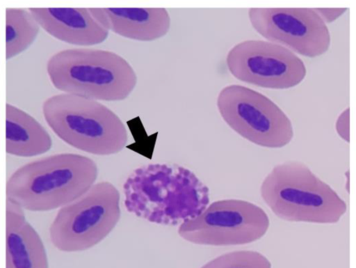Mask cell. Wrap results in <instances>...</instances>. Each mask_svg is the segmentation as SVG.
Listing matches in <instances>:
<instances>
[{
  "label": "cell",
  "mask_w": 356,
  "mask_h": 268,
  "mask_svg": "<svg viewBox=\"0 0 356 268\" xmlns=\"http://www.w3.org/2000/svg\"><path fill=\"white\" fill-rule=\"evenodd\" d=\"M127 210L168 226L196 217L209 205V188L188 168L149 164L134 171L124 185Z\"/></svg>",
  "instance_id": "cell-1"
},
{
  "label": "cell",
  "mask_w": 356,
  "mask_h": 268,
  "mask_svg": "<svg viewBox=\"0 0 356 268\" xmlns=\"http://www.w3.org/2000/svg\"><path fill=\"white\" fill-rule=\"evenodd\" d=\"M97 164L77 154H58L24 164L10 176L7 198L30 212H47L79 198L98 178Z\"/></svg>",
  "instance_id": "cell-2"
},
{
  "label": "cell",
  "mask_w": 356,
  "mask_h": 268,
  "mask_svg": "<svg viewBox=\"0 0 356 268\" xmlns=\"http://www.w3.org/2000/svg\"><path fill=\"white\" fill-rule=\"evenodd\" d=\"M259 191L274 214L289 222L334 224L348 210L333 188L297 160L276 164L264 179Z\"/></svg>",
  "instance_id": "cell-3"
},
{
  "label": "cell",
  "mask_w": 356,
  "mask_h": 268,
  "mask_svg": "<svg viewBox=\"0 0 356 268\" xmlns=\"http://www.w3.org/2000/svg\"><path fill=\"white\" fill-rule=\"evenodd\" d=\"M47 72L57 90L96 101L119 102L135 90L138 77L118 54L93 48L58 52L48 60Z\"/></svg>",
  "instance_id": "cell-4"
},
{
  "label": "cell",
  "mask_w": 356,
  "mask_h": 268,
  "mask_svg": "<svg viewBox=\"0 0 356 268\" xmlns=\"http://www.w3.org/2000/svg\"><path fill=\"white\" fill-rule=\"evenodd\" d=\"M48 126L63 142L86 153H120L129 142L123 121L102 102L70 94L48 97L42 107Z\"/></svg>",
  "instance_id": "cell-5"
},
{
  "label": "cell",
  "mask_w": 356,
  "mask_h": 268,
  "mask_svg": "<svg viewBox=\"0 0 356 268\" xmlns=\"http://www.w3.org/2000/svg\"><path fill=\"white\" fill-rule=\"evenodd\" d=\"M120 217L118 189L100 182L58 211L51 225L50 239L60 251H87L110 235Z\"/></svg>",
  "instance_id": "cell-6"
},
{
  "label": "cell",
  "mask_w": 356,
  "mask_h": 268,
  "mask_svg": "<svg viewBox=\"0 0 356 268\" xmlns=\"http://www.w3.org/2000/svg\"><path fill=\"white\" fill-rule=\"evenodd\" d=\"M216 107L223 121L247 141L261 148L280 149L291 143V118L269 97L240 84L223 88Z\"/></svg>",
  "instance_id": "cell-7"
},
{
  "label": "cell",
  "mask_w": 356,
  "mask_h": 268,
  "mask_svg": "<svg viewBox=\"0 0 356 268\" xmlns=\"http://www.w3.org/2000/svg\"><path fill=\"white\" fill-rule=\"evenodd\" d=\"M270 219L261 207L247 200L226 199L209 205L200 214L181 224L178 233L196 245H247L266 235Z\"/></svg>",
  "instance_id": "cell-8"
},
{
  "label": "cell",
  "mask_w": 356,
  "mask_h": 268,
  "mask_svg": "<svg viewBox=\"0 0 356 268\" xmlns=\"http://www.w3.org/2000/svg\"><path fill=\"white\" fill-rule=\"evenodd\" d=\"M226 63L237 80L268 89L297 87L307 76L306 66L298 54L268 40L239 42L229 50Z\"/></svg>",
  "instance_id": "cell-9"
},
{
  "label": "cell",
  "mask_w": 356,
  "mask_h": 268,
  "mask_svg": "<svg viewBox=\"0 0 356 268\" xmlns=\"http://www.w3.org/2000/svg\"><path fill=\"white\" fill-rule=\"evenodd\" d=\"M248 16L258 34L296 54L314 58L329 51V28L314 8H252Z\"/></svg>",
  "instance_id": "cell-10"
},
{
  "label": "cell",
  "mask_w": 356,
  "mask_h": 268,
  "mask_svg": "<svg viewBox=\"0 0 356 268\" xmlns=\"http://www.w3.org/2000/svg\"><path fill=\"white\" fill-rule=\"evenodd\" d=\"M90 14L108 33L142 42L164 38L171 27L165 8H89Z\"/></svg>",
  "instance_id": "cell-11"
},
{
  "label": "cell",
  "mask_w": 356,
  "mask_h": 268,
  "mask_svg": "<svg viewBox=\"0 0 356 268\" xmlns=\"http://www.w3.org/2000/svg\"><path fill=\"white\" fill-rule=\"evenodd\" d=\"M46 33L60 41L79 47L102 44L108 38L106 29L95 19L89 8H29Z\"/></svg>",
  "instance_id": "cell-12"
},
{
  "label": "cell",
  "mask_w": 356,
  "mask_h": 268,
  "mask_svg": "<svg viewBox=\"0 0 356 268\" xmlns=\"http://www.w3.org/2000/svg\"><path fill=\"white\" fill-rule=\"evenodd\" d=\"M6 268H49L40 236L20 206L7 202Z\"/></svg>",
  "instance_id": "cell-13"
},
{
  "label": "cell",
  "mask_w": 356,
  "mask_h": 268,
  "mask_svg": "<svg viewBox=\"0 0 356 268\" xmlns=\"http://www.w3.org/2000/svg\"><path fill=\"white\" fill-rule=\"evenodd\" d=\"M50 134L39 121L22 109L6 106V151L10 155L32 157L52 148Z\"/></svg>",
  "instance_id": "cell-14"
},
{
  "label": "cell",
  "mask_w": 356,
  "mask_h": 268,
  "mask_svg": "<svg viewBox=\"0 0 356 268\" xmlns=\"http://www.w3.org/2000/svg\"><path fill=\"white\" fill-rule=\"evenodd\" d=\"M40 27L28 9H6V59L19 56L31 46Z\"/></svg>",
  "instance_id": "cell-15"
},
{
  "label": "cell",
  "mask_w": 356,
  "mask_h": 268,
  "mask_svg": "<svg viewBox=\"0 0 356 268\" xmlns=\"http://www.w3.org/2000/svg\"><path fill=\"white\" fill-rule=\"evenodd\" d=\"M202 268H271V264L261 253L241 251L221 255Z\"/></svg>",
  "instance_id": "cell-16"
},
{
  "label": "cell",
  "mask_w": 356,
  "mask_h": 268,
  "mask_svg": "<svg viewBox=\"0 0 356 268\" xmlns=\"http://www.w3.org/2000/svg\"><path fill=\"white\" fill-rule=\"evenodd\" d=\"M335 129L337 135L347 143H350V108L341 113L336 120Z\"/></svg>",
  "instance_id": "cell-17"
},
{
  "label": "cell",
  "mask_w": 356,
  "mask_h": 268,
  "mask_svg": "<svg viewBox=\"0 0 356 268\" xmlns=\"http://www.w3.org/2000/svg\"><path fill=\"white\" fill-rule=\"evenodd\" d=\"M325 24L334 22L339 19L348 8H314Z\"/></svg>",
  "instance_id": "cell-18"
}]
</instances>
